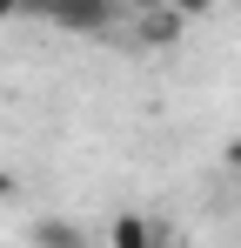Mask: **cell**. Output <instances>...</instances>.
Returning a JSON list of instances; mask_svg holds the SVG:
<instances>
[{
  "label": "cell",
  "mask_w": 241,
  "mask_h": 248,
  "mask_svg": "<svg viewBox=\"0 0 241 248\" xmlns=\"http://www.w3.org/2000/svg\"><path fill=\"white\" fill-rule=\"evenodd\" d=\"M7 14H20V0H0V20H7Z\"/></svg>",
  "instance_id": "obj_2"
},
{
  "label": "cell",
  "mask_w": 241,
  "mask_h": 248,
  "mask_svg": "<svg viewBox=\"0 0 241 248\" xmlns=\"http://www.w3.org/2000/svg\"><path fill=\"white\" fill-rule=\"evenodd\" d=\"M114 248H148V228H141V221H120V228H114Z\"/></svg>",
  "instance_id": "obj_1"
}]
</instances>
